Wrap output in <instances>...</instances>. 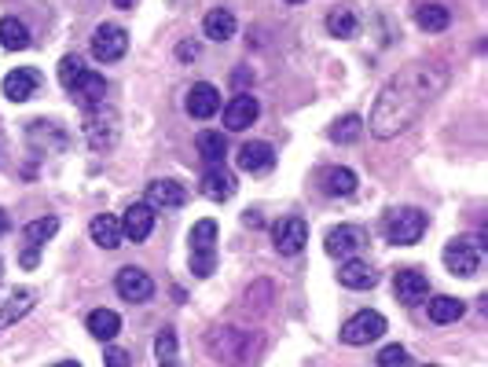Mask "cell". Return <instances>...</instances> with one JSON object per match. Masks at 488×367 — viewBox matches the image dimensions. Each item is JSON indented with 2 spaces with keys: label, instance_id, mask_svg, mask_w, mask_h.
Masks as SVG:
<instances>
[{
  "label": "cell",
  "instance_id": "20",
  "mask_svg": "<svg viewBox=\"0 0 488 367\" xmlns=\"http://www.w3.org/2000/svg\"><path fill=\"white\" fill-rule=\"evenodd\" d=\"M74 99H81L85 103V107H96V103H106V81L96 74V70H81L78 78H74V85L67 88Z\"/></svg>",
  "mask_w": 488,
  "mask_h": 367
},
{
  "label": "cell",
  "instance_id": "17",
  "mask_svg": "<svg viewBox=\"0 0 488 367\" xmlns=\"http://www.w3.org/2000/svg\"><path fill=\"white\" fill-rule=\"evenodd\" d=\"M393 290H397L401 305H422L429 298V280L419 269H401L393 280Z\"/></svg>",
  "mask_w": 488,
  "mask_h": 367
},
{
  "label": "cell",
  "instance_id": "21",
  "mask_svg": "<svg viewBox=\"0 0 488 367\" xmlns=\"http://www.w3.org/2000/svg\"><path fill=\"white\" fill-rule=\"evenodd\" d=\"M202 195L213 202H228L235 195V173H228L225 166H209L202 173Z\"/></svg>",
  "mask_w": 488,
  "mask_h": 367
},
{
  "label": "cell",
  "instance_id": "7",
  "mask_svg": "<svg viewBox=\"0 0 488 367\" xmlns=\"http://www.w3.org/2000/svg\"><path fill=\"white\" fill-rule=\"evenodd\" d=\"M60 232V217H37L23 228V253H19V265L23 269H37L41 261V246Z\"/></svg>",
  "mask_w": 488,
  "mask_h": 367
},
{
  "label": "cell",
  "instance_id": "39",
  "mask_svg": "<svg viewBox=\"0 0 488 367\" xmlns=\"http://www.w3.org/2000/svg\"><path fill=\"white\" fill-rule=\"evenodd\" d=\"M51 367H81L78 360H60V363H51Z\"/></svg>",
  "mask_w": 488,
  "mask_h": 367
},
{
  "label": "cell",
  "instance_id": "2",
  "mask_svg": "<svg viewBox=\"0 0 488 367\" xmlns=\"http://www.w3.org/2000/svg\"><path fill=\"white\" fill-rule=\"evenodd\" d=\"M209 349H213L216 360H225V363H232V367H250L257 342H253L250 331L221 327V331H213V335H209Z\"/></svg>",
  "mask_w": 488,
  "mask_h": 367
},
{
  "label": "cell",
  "instance_id": "22",
  "mask_svg": "<svg viewBox=\"0 0 488 367\" xmlns=\"http://www.w3.org/2000/svg\"><path fill=\"white\" fill-rule=\"evenodd\" d=\"M37 88H41V74L30 70V67H19V70H12L5 78V96L12 103H26L30 96H37Z\"/></svg>",
  "mask_w": 488,
  "mask_h": 367
},
{
  "label": "cell",
  "instance_id": "19",
  "mask_svg": "<svg viewBox=\"0 0 488 367\" xmlns=\"http://www.w3.org/2000/svg\"><path fill=\"white\" fill-rule=\"evenodd\" d=\"M184 202H188V191L177 180H151L147 184V206L151 209H180Z\"/></svg>",
  "mask_w": 488,
  "mask_h": 367
},
{
  "label": "cell",
  "instance_id": "8",
  "mask_svg": "<svg viewBox=\"0 0 488 367\" xmlns=\"http://www.w3.org/2000/svg\"><path fill=\"white\" fill-rule=\"evenodd\" d=\"M481 239H452L448 246H445V269L452 272V276H474L477 269H481Z\"/></svg>",
  "mask_w": 488,
  "mask_h": 367
},
{
  "label": "cell",
  "instance_id": "5",
  "mask_svg": "<svg viewBox=\"0 0 488 367\" xmlns=\"http://www.w3.org/2000/svg\"><path fill=\"white\" fill-rule=\"evenodd\" d=\"M85 136L96 151H106L118 143V115L106 107V103H96V107H85Z\"/></svg>",
  "mask_w": 488,
  "mask_h": 367
},
{
  "label": "cell",
  "instance_id": "32",
  "mask_svg": "<svg viewBox=\"0 0 488 367\" xmlns=\"http://www.w3.org/2000/svg\"><path fill=\"white\" fill-rule=\"evenodd\" d=\"M0 44L8 51H23V48H30V30L19 19H0Z\"/></svg>",
  "mask_w": 488,
  "mask_h": 367
},
{
  "label": "cell",
  "instance_id": "12",
  "mask_svg": "<svg viewBox=\"0 0 488 367\" xmlns=\"http://www.w3.org/2000/svg\"><path fill=\"white\" fill-rule=\"evenodd\" d=\"M272 243H276V250H280L283 257H294V253H301L305 243H308V225H305L301 217H283V221L272 225Z\"/></svg>",
  "mask_w": 488,
  "mask_h": 367
},
{
  "label": "cell",
  "instance_id": "4",
  "mask_svg": "<svg viewBox=\"0 0 488 367\" xmlns=\"http://www.w3.org/2000/svg\"><path fill=\"white\" fill-rule=\"evenodd\" d=\"M426 235V214L415 206H401L393 214H386V239L393 246H415Z\"/></svg>",
  "mask_w": 488,
  "mask_h": 367
},
{
  "label": "cell",
  "instance_id": "41",
  "mask_svg": "<svg viewBox=\"0 0 488 367\" xmlns=\"http://www.w3.org/2000/svg\"><path fill=\"white\" fill-rule=\"evenodd\" d=\"M115 5H118V8H129V5H133V0H115Z\"/></svg>",
  "mask_w": 488,
  "mask_h": 367
},
{
  "label": "cell",
  "instance_id": "11",
  "mask_svg": "<svg viewBox=\"0 0 488 367\" xmlns=\"http://www.w3.org/2000/svg\"><path fill=\"white\" fill-rule=\"evenodd\" d=\"M364 246H367V235L356 225H338V228L327 232V239H323V250H327L331 257H342V261L356 257Z\"/></svg>",
  "mask_w": 488,
  "mask_h": 367
},
{
  "label": "cell",
  "instance_id": "42",
  "mask_svg": "<svg viewBox=\"0 0 488 367\" xmlns=\"http://www.w3.org/2000/svg\"><path fill=\"white\" fill-rule=\"evenodd\" d=\"M287 5H301V0H287Z\"/></svg>",
  "mask_w": 488,
  "mask_h": 367
},
{
  "label": "cell",
  "instance_id": "44",
  "mask_svg": "<svg viewBox=\"0 0 488 367\" xmlns=\"http://www.w3.org/2000/svg\"><path fill=\"white\" fill-rule=\"evenodd\" d=\"M426 367H433V363H426Z\"/></svg>",
  "mask_w": 488,
  "mask_h": 367
},
{
  "label": "cell",
  "instance_id": "24",
  "mask_svg": "<svg viewBox=\"0 0 488 367\" xmlns=\"http://www.w3.org/2000/svg\"><path fill=\"white\" fill-rule=\"evenodd\" d=\"M88 232H92V243H96V246H103V250H118V246L125 243V235H122V221H118V217H111V214L92 217Z\"/></svg>",
  "mask_w": 488,
  "mask_h": 367
},
{
  "label": "cell",
  "instance_id": "35",
  "mask_svg": "<svg viewBox=\"0 0 488 367\" xmlns=\"http://www.w3.org/2000/svg\"><path fill=\"white\" fill-rule=\"evenodd\" d=\"M374 360H378V367H411V356L404 345H386Z\"/></svg>",
  "mask_w": 488,
  "mask_h": 367
},
{
  "label": "cell",
  "instance_id": "38",
  "mask_svg": "<svg viewBox=\"0 0 488 367\" xmlns=\"http://www.w3.org/2000/svg\"><path fill=\"white\" fill-rule=\"evenodd\" d=\"M243 221H246V225H253V228H257V225H261V214H253V209H250V214H246V217H243Z\"/></svg>",
  "mask_w": 488,
  "mask_h": 367
},
{
  "label": "cell",
  "instance_id": "36",
  "mask_svg": "<svg viewBox=\"0 0 488 367\" xmlns=\"http://www.w3.org/2000/svg\"><path fill=\"white\" fill-rule=\"evenodd\" d=\"M106 367H129V353L111 345V349H106Z\"/></svg>",
  "mask_w": 488,
  "mask_h": 367
},
{
  "label": "cell",
  "instance_id": "40",
  "mask_svg": "<svg viewBox=\"0 0 488 367\" xmlns=\"http://www.w3.org/2000/svg\"><path fill=\"white\" fill-rule=\"evenodd\" d=\"M8 232V221H5V214H0V235H5Z\"/></svg>",
  "mask_w": 488,
  "mask_h": 367
},
{
  "label": "cell",
  "instance_id": "26",
  "mask_svg": "<svg viewBox=\"0 0 488 367\" xmlns=\"http://www.w3.org/2000/svg\"><path fill=\"white\" fill-rule=\"evenodd\" d=\"M202 30H206L209 41H228V37H235V15H232L228 8H213V12L206 15Z\"/></svg>",
  "mask_w": 488,
  "mask_h": 367
},
{
  "label": "cell",
  "instance_id": "28",
  "mask_svg": "<svg viewBox=\"0 0 488 367\" xmlns=\"http://www.w3.org/2000/svg\"><path fill=\"white\" fill-rule=\"evenodd\" d=\"M323 191L335 195V198L353 195V191H356V173H353V170H342V166L323 170Z\"/></svg>",
  "mask_w": 488,
  "mask_h": 367
},
{
  "label": "cell",
  "instance_id": "43",
  "mask_svg": "<svg viewBox=\"0 0 488 367\" xmlns=\"http://www.w3.org/2000/svg\"><path fill=\"white\" fill-rule=\"evenodd\" d=\"M0 276H5V265H0Z\"/></svg>",
  "mask_w": 488,
  "mask_h": 367
},
{
  "label": "cell",
  "instance_id": "33",
  "mask_svg": "<svg viewBox=\"0 0 488 367\" xmlns=\"http://www.w3.org/2000/svg\"><path fill=\"white\" fill-rule=\"evenodd\" d=\"M360 136H364V118L360 115H345V118H338L331 125V140L335 143H356Z\"/></svg>",
  "mask_w": 488,
  "mask_h": 367
},
{
  "label": "cell",
  "instance_id": "25",
  "mask_svg": "<svg viewBox=\"0 0 488 367\" xmlns=\"http://www.w3.org/2000/svg\"><path fill=\"white\" fill-rule=\"evenodd\" d=\"M85 327H88V335L99 338V342H115V338L122 335V317H118V312H111V308H96V312H88Z\"/></svg>",
  "mask_w": 488,
  "mask_h": 367
},
{
  "label": "cell",
  "instance_id": "15",
  "mask_svg": "<svg viewBox=\"0 0 488 367\" xmlns=\"http://www.w3.org/2000/svg\"><path fill=\"white\" fill-rule=\"evenodd\" d=\"M151 232H154V209L147 202H133L122 214V235L129 243H143Z\"/></svg>",
  "mask_w": 488,
  "mask_h": 367
},
{
  "label": "cell",
  "instance_id": "37",
  "mask_svg": "<svg viewBox=\"0 0 488 367\" xmlns=\"http://www.w3.org/2000/svg\"><path fill=\"white\" fill-rule=\"evenodd\" d=\"M177 56H180V60H195V56H198V44H195V41H184V44L177 48Z\"/></svg>",
  "mask_w": 488,
  "mask_h": 367
},
{
  "label": "cell",
  "instance_id": "16",
  "mask_svg": "<svg viewBox=\"0 0 488 367\" xmlns=\"http://www.w3.org/2000/svg\"><path fill=\"white\" fill-rule=\"evenodd\" d=\"M115 287H118V294H122L125 301H133V305H140V301H151V294H154V280H151L143 269H133V265L118 272Z\"/></svg>",
  "mask_w": 488,
  "mask_h": 367
},
{
  "label": "cell",
  "instance_id": "34",
  "mask_svg": "<svg viewBox=\"0 0 488 367\" xmlns=\"http://www.w3.org/2000/svg\"><path fill=\"white\" fill-rule=\"evenodd\" d=\"M327 33L331 37H356V15L349 8H335L327 15Z\"/></svg>",
  "mask_w": 488,
  "mask_h": 367
},
{
  "label": "cell",
  "instance_id": "3",
  "mask_svg": "<svg viewBox=\"0 0 488 367\" xmlns=\"http://www.w3.org/2000/svg\"><path fill=\"white\" fill-rule=\"evenodd\" d=\"M188 243H191V272L195 276H213L216 272V221H198L195 228H191V235H188Z\"/></svg>",
  "mask_w": 488,
  "mask_h": 367
},
{
  "label": "cell",
  "instance_id": "1",
  "mask_svg": "<svg viewBox=\"0 0 488 367\" xmlns=\"http://www.w3.org/2000/svg\"><path fill=\"white\" fill-rule=\"evenodd\" d=\"M445 81H448V74L429 63H411L401 74H393L371 107V133L378 140L401 136L408 125H415L422 118V111L445 88Z\"/></svg>",
  "mask_w": 488,
  "mask_h": 367
},
{
  "label": "cell",
  "instance_id": "13",
  "mask_svg": "<svg viewBox=\"0 0 488 367\" xmlns=\"http://www.w3.org/2000/svg\"><path fill=\"white\" fill-rule=\"evenodd\" d=\"M235 162H239L243 173L261 177V173H268V170H276V147H272V143H264V140H250V143L239 147Z\"/></svg>",
  "mask_w": 488,
  "mask_h": 367
},
{
  "label": "cell",
  "instance_id": "31",
  "mask_svg": "<svg viewBox=\"0 0 488 367\" xmlns=\"http://www.w3.org/2000/svg\"><path fill=\"white\" fill-rule=\"evenodd\" d=\"M154 356L161 367H177L180 363V349H177V331L173 327H161L154 338Z\"/></svg>",
  "mask_w": 488,
  "mask_h": 367
},
{
  "label": "cell",
  "instance_id": "10",
  "mask_svg": "<svg viewBox=\"0 0 488 367\" xmlns=\"http://www.w3.org/2000/svg\"><path fill=\"white\" fill-rule=\"evenodd\" d=\"M33 305H37V294L30 287H0V331L19 324Z\"/></svg>",
  "mask_w": 488,
  "mask_h": 367
},
{
  "label": "cell",
  "instance_id": "18",
  "mask_svg": "<svg viewBox=\"0 0 488 367\" xmlns=\"http://www.w3.org/2000/svg\"><path fill=\"white\" fill-rule=\"evenodd\" d=\"M216 111H221V92H216V85H209V81H198V85L188 92V115L198 118V122H206V118H213Z\"/></svg>",
  "mask_w": 488,
  "mask_h": 367
},
{
  "label": "cell",
  "instance_id": "27",
  "mask_svg": "<svg viewBox=\"0 0 488 367\" xmlns=\"http://www.w3.org/2000/svg\"><path fill=\"white\" fill-rule=\"evenodd\" d=\"M463 312H466V305H463L459 298H448V294L429 298V320H433V324H456Z\"/></svg>",
  "mask_w": 488,
  "mask_h": 367
},
{
  "label": "cell",
  "instance_id": "29",
  "mask_svg": "<svg viewBox=\"0 0 488 367\" xmlns=\"http://www.w3.org/2000/svg\"><path fill=\"white\" fill-rule=\"evenodd\" d=\"M448 8L445 5H419L415 8V23L426 30V33H441V30H448Z\"/></svg>",
  "mask_w": 488,
  "mask_h": 367
},
{
  "label": "cell",
  "instance_id": "23",
  "mask_svg": "<svg viewBox=\"0 0 488 367\" xmlns=\"http://www.w3.org/2000/svg\"><path fill=\"white\" fill-rule=\"evenodd\" d=\"M338 283H342L345 290H371V287L378 283V272L367 265V261H356V257H349V261H342Z\"/></svg>",
  "mask_w": 488,
  "mask_h": 367
},
{
  "label": "cell",
  "instance_id": "6",
  "mask_svg": "<svg viewBox=\"0 0 488 367\" xmlns=\"http://www.w3.org/2000/svg\"><path fill=\"white\" fill-rule=\"evenodd\" d=\"M382 335H386V317H382V312H371V308L356 312V317H349L342 324V342L345 345H371Z\"/></svg>",
  "mask_w": 488,
  "mask_h": 367
},
{
  "label": "cell",
  "instance_id": "30",
  "mask_svg": "<svg viewBox=\"0 0 488 367\" xmlns=\"http://www.w3.org/2000/svg\"><path fill=\"white\" fill-rule=\"evenodd\" d=\"M198 154H202V159L209 162V166H221L225 162V154H228V147H225V133H198Z\"/></svg>",
  "mask_w": 488,
  "mask_h": 367
},
{
  "label": "cell",
  "instance_id": "14",
  "mask_svg": "<svg viewBox=\"0 0 488 367\" xmlns=\"http://www.w3.org/2000/svg\"><path fill=\"white\" fill-rule=\"evenodd\" d=\"M261 118V103H257V96H250V92H239L228 107H225V129L228 133H246L253 122Z\"/></svg>",
  "mask_w": 488,
  "mask_h": 367
},
{
  "label": "cell",
  "instance_id": "9",
  "mask_svg": "<svg viewBox=\"0 0 488 367\" xmlns=\"http://www.w3.org/2000/svg\"><path fill=\"white\" fill-rule=\"evenodd\" d=\"M125 51H129V33L122 26H115V23L96 26V33H92V56L99 63H118Z\"/></svg>",
  "mask_w": 488,
  "mask_h": 367
}]
</instances>
